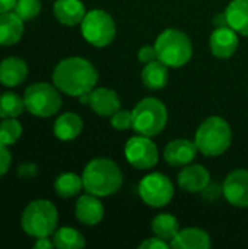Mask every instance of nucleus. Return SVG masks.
<instances>
[{
	"instance_id": "1",
	"label": "nucleus",
	"mask_w": 248,
	"mask_h": 249,
	"mask_svg": "<svg viewBox=\"0 0 248 249\" xmlns=\"http://www.w3.org/2000/svg\"><path fill=\"white\" fill-rule=\"evenodd\" d=\"M54 86L70 96H80L95 89L98 71L82 57H69L61 60L53 70Z\"/></svg>"
},
{
	"instance_id": "2",
	"label": "nucleus",
	"mask_w": 248,
	"mask_h": 249,
	"mask_svg": "<svg viewBox=\"0 0 248 249\" xmlns=\"http://www.w3.org/2000/svg\"><path fill=\"white\" fill-rule=\"evenodd\" d=\"M82 181L86 193L96 197H108L120 190L123 174L111 159L95 158L85 166Z\"/></svg>"
},
{
	"instance_id": "3",
	"label": "nucleus",
	"mask_w": 248,
	"mask_h": 249,
	"mask_svg": "<svg viewBox=\"0 0 248 249\" xmlns=\"http://www.w3.org/2000/svg\"><path fill=\"white\" fill-rule=\"evenodd\" d=\"M57 222L58 213L56 206L50 200L44 198L31 201L25 207L20 219L23 232L35 239L50 238L51 235H54L57 229Z\"/></svg>"
},
{
	"instance_id": "4",
	"label": "nucleus",
	"mask_w": 248,
	"mask_h": 249,
	"mask_svg": "<svg viewBox=\"0 0 248 249\" xmlns=\"http://www.w3.org/2000/svg\"><path fill=\"white\" fill-rule=\"evenodd\" d=\"M232 133L229 124L221 117H209L196 131L194 143L199 152L208 158H215L228 150Z\"/></svg>"
},
{
	"instance_id": "5",
	"label": "nucleus",
	"mask_w": 248,
	"mask_h": 249,
	"mask_svg": "<svg viewBox=\"0 0 248 249\" xmlns=\"http://www.w3.org/2000/svg\"><path fill=\"white\" fill-rule=\"evenodd\" d=\"M158 60L168 67H183L193 55V45L187 34L180 29L170 28L159 34L155 41Z\"/></svg>"
},
{
	"instance_id": "6",
	"label": "nucleus",
	"mask_w": 248,
	"mask_h": 249,
	"mask_svg": "<svg viewBox=\"0 0 248 249\" xmlns=\"http://www.w3.org/2000/svg\"><path fill=\"white\" fill-rule=\"evenodd\" d=\"M133 130L142 136H158L167 125V107L156 98H143L132 111Z\"/></svg>"
},
{
	"instance_id": "7",
	"label": "nucleus",
	"mask_w": 248,
	"mask_h": 249,
	"mask_svg": "<svg viewBox=\"0 0 248 249\" xmlns=\"http://www.w3.org/2000/svg\"><path fill=\"white\" fill-rule=\"evenodd\" d=\"M25 109L35 117H51L61 108V96L54 85L38 82L26 88L23 93Z\"/></svg>"
},
{
	"instance_id": "8",
	"label": "nucleus",
	"mask_w": 248,
	"mask_h": 249,
	"mask_svg": "<svg viewBox=\"0 0 248 249\" xmlns=\"http://www.w3.org/2000/svg\"><path fill=\"white\" fill-rule=\"evenodd\" d=\"M80 31L83 38L94 47H107L115 36V23L110 13L95 9L86 12L80 22Z\"/></svg>"
},
{
	"instance_id": "9",
	"label": "nucleus",
	"mask_w": 248,
	"mask_h": 249,
	"mask_svg": "<svg viewBox=\"0 0 248 249\" xmlns=\"http://www.w3.org/2000/svg\"><path fill=\"white\" fill-rule=\"evenodd\" d=\"M139 196L148 206L159 209L170 204L172 200L174 185L167 175L161 172H152L140 181Z\"/></svg>"
},
{
	"instance_id": "10",
	"label": "nucleus",
	"mask_w": 248,
	"mask_h": 249,
	"mask_svg": "<svg viewBox=\"0 0 248 249\" xmlns=\"http://www.w3.org/2000/svg\"><path fill=\"white\" fill-rule=\"evenodd\" d=\"M127 162L136 169H151L158 163V149L148 136H133L127 140L124 147Z\"/></svg>"
},
{
	"instance_id": "11",
	"label": "nucleus",
	"mask_w": 248,
	"mask_h": 249,
	"mask_svg": "<svg viewBox=\"0 0 248 249\" xmlns=\"http://www.w3.org/2000/svg\"><path fill=\"white\" fill-rule=\"evenodd\" d=\"M224 196L235 207H248V171L235 169L224 181Z\"/></svg>"
},
{
	"instance_id": "12",
	"label": "nucleus",
	"mask_w": 248,
	"mask_h": 249,
	"mask_svg": "<svg viewBox=\"0 0 248 249\" xmlns=\"http://www.w3.org/2000/svg\"><path fill=\"white\" fill-rule=\"evenodd\" d=\"M197 152H199V149L194 142H190L186 139H177V140L170 142L165 146L164 159L171 166H175V168L186 166L194 160Z\"/></svg>"
},
{
	"instance_id": "13",
	"label": "nucleus",
	"mask_w": 248,
	"mask_h": 249,
	"mask_svg": "<svg viewBox=\"0 0 248 249\" xmlns=\"http://www.w3.org/2000/svg\"><path fill=\"white\" fill-rule=\"evenodd\" d=\"M210 51L218 58L231 57L238 48V35L231 26H219L215 28L209 38Z\"/></svg>"
},
{
	"instance_id": "14",
	"label": "nucleus",
	"mask_w": 248,
	"mask_h": 249,
	"mask_svg": "<svg viewBox=\"0 0 248 249\" xmlns=\"http://www.w3.org/2000/svg\"><path fill=\"white\" fill-rule=\"evenodd\" d=\"M75 214L80 223H83L86 226H95L104 217V206L98 200L96 196H92L88 193V194L79 197V200L76 201Z\"/></svg>"
},
{
	"instance_id": "15",
	"label": "nucleus",
	"mask_w": 248,
	"mask_h": 249,
	"mask_svg": "<svg viewBox=\"0 0 248 249\" xmlns=\"http://www.w3.org/2000/svg\"><path fill=\"white\" fill-rule=\"evenodd\" d=\"M89 107L101 117H111L120 109L118 95L113 89L95 88L89 93Z\"/></svg>"
},
{
	"instance_id": "16",
	"label": "nucleus",
	"mask_w": 248,
	"mask_h": 249,
	"mask_svg": "<svg viewBox=\"0 0 248 249\" xmlns=\"http://www.w3.org/2000/svg\"><path fill=\"white\" fill-rule=\"evenodd\" d=\"M209 182L210 174L202 165H186L178 174V185L189 193H200Z\"/></svg>"
},
{
	"instance_id": "17",
	"label": "nucleus",
	"mask_w": 248,
	"mask_h": 249,
	"mask_svg": "<svg viewBox=\"0 0 248 249\" xmlns=\"http://www.w3.org/2000/svg\"><path fill=\"white\" fill-rule=\"evenodd\" d=\"M28 66L19 57H6L0 61V83L7 88H16L25 82Z\"/></svg>"
},
{
	"instance_id": "18",
	"label": "nucleus",
	"mask_w": 248,
	"mask_h": 249,
	"mask_svg": "<svg viewBox=\"0 0 248 249\" xmlns=\"http://www.w3.org/2000/svg\"><path fill=\"white\" fill-rule=\"evenodd\" d=\"M23 19L13 10L0 13V45L10 47L20 41L23 34Z\"/></svg>"
},
{
	"instance_id": "19",
	"label": "nucleus",
	"mask_w": 248,
	"mask_h": 249,
	"mask_svg": "<svg viewBox=\"0 0 248 249\" xmlns=\"http://www.w3.org/2000/svg\"><path fill=\"white\" fill-rule=\"evenodd\" d=\"M56 19L67 26L80 23L86 15L85 4L80 0H57L53 7Z\"/></svg>"
},
{
	"instance_id": "20",
	"label": "nucleus",
	"mask_w": 248,
	"mask_h": 249,
	"mask_svg": "<svg viewBox=\"0 0 248 249\" xmlns=\"http://www.w3.org/2000/svg\"><path fill=\"white\" fill-rule=\"evenodd\" d=\"M170 245L174 249H208L210 248V238L202 229L187 228L180 231Z\"/></svg>"
},
{
	"instance_id": "21",
	"label": "nucleus",
	"mask_w": 248,
	"mask_h": 249,
	"mask_svg": "<svg viewBox=\"0 0 248 249\" xmlns=\"http://www.w3.org/2000/svg\"><path fill=\"white\" fill-rule=\"evenodd\" d=\"M82 128H83V121L77 114L64 112L56 120L53 131L58 140L70 142L75 140L82 133Z\"/></svg>"
},
{
	"instance_id": "22",
	"label": "nucleus",
	"mask_w": 248,
	"mask_h": 249,
	"mask_svg": "<svg viewBox=\"0 0 248 249\" xmlns=\"http://www.w3.org/2000/svg\"><path fill=\"white\" fill-rule=\"evenodd\" d=\"M228 26H231L237 34L248 36V0H232L227 10Z\"/></svg>"
},
{
	"instance_id": "23",
	"label": "nucleus",
	"mask_w": 248,
	"mask_h": 249,
	"mask_svg": "<svg viewBox=\"0 0 248 249\" xmlns=\"http://www.w3.org/2000/svg\"><path fill=\"white\" fill-rule=\"evenodd\" d=\"M142 82L151 90H159L167 86L168 82V66L161 60H153L142 70Z\"/></svg>"
},
{
	"instance_id": "24",
	"label": "nucleus",
	"mask_w": 248,
	"mask_h": 249,
	"mask_svg": "<svg viewBox=\"0 0 248 249\" xmlns=\"http://www.w3.org/2000/svg\"><path fill=\"white\" fill-rule=\"evenodd\" d=\"M82 188H83L82 177L73 172H64L58 175L54 181V190L63 198H70L77 196L82 191Z\"/></svg>"
},
{
	"instance_id": "25",
	"label": "nucleus",
	"mask_w": 248,
	"mask_h": 249,
	"mask_svg": "<svg viewBox=\"0 0 248 249\" xmlns=\"http://www.w3.org/2000/svg\"><path fill=\"white\" fill-rule=\"evenodd\" d=\"M152 232L155 236L164 241H172L174 236L180 232L178 220L168 213H161L152 220Z\"/></svg>"
},
{
	"instance_id": "26",
	"label": "nucleus",
	"mask_w": 248,
	"mask_h": 249,
	"mask_svg": "<svg viewBox=\"0 0 248 249\" xmlns=\"http://www.w3.org/2000/svg\"><path fill=\"white\" fill-rule=\"evenodd\" d=\"M54 245L58 249H80L85 247L83 235L73 228H60L54 232Z\"/></svg>"
},
{
	"instance_id": "27",
	"label": "nucleus",
	"mask_w": 248,
	"mask_h": 249,
	"mask_svg": "<svg viewBox=\"0 0 248 249\" xmlns=\"http://www.w3.org/2000/svg\"><path fill=\"white\" fill-rule=\"evenodd\" d=\"M23 111V96H19L15 92H4L0 95V118H16Z\"/></svg>"
},
{
	"instance_id": "28",
	"label": "nucleus",
	"mask_w": 248,
	"mask_h": 249,
	"mask_svg": "<svg viewBox=\"0 0 248 249\" xmlns=\"http://www.w3.org/2000/svg\"><path fill=\"white\" fill-rule=\"evenodd\" d=\"M22 136V125L16 118H3L0 123V143L15 144Z\"/></svg>"
},
{
	"instance_id": "29",
	"label": "nucleus",
	"mask_w": 248,
	"mask_h": 249,
	"mask_svg": "<svg viewBox=\"0 0 248 249\" xmlns=\"http://www.w3.org/2000/svg\"><path fill=\"white\" fill-rule=\"evenodd\" d=\"M13 12L19 15L23 20L35 19L41 12V1L39 0H18Z\"/></svg>"
},
{
	"instance_id": "30",
	"label": "nucleus",
	"mask_w": 248,
	"mask_h": 249,
	"mask_svg": "<svg viewBox=\"0 0 248 249\" xmlns=\"http://www.w3.org/2000/svg\"><path fill=\"white\" fill-rule=\"evenodd\" d=\"M132 124H133V117L130 111L118 109L115 114L111 115V125L115 130H127L132 127Z\"/></svg>"
},
{
	"instance_id": "31",
	"label": "nucleus",
	"mask_w": 248,
	"mask_h": 249,
	"mask_svg": "<svg viewBox=\"0 0 248 249\" xmlns=\"http://www.w3.org/2000/svg\"><path fill=\"white\" fill-rule=\"evenodd\" d=\"M202 197L209 201V203H213L216 200H219L221 196H224V185L218 184V182H209L202 191H200Z\"/></svg>"
},
{
	"instance_id": "32",
	"label": "nucleus",
	"mask_w": 248,
	"mask_h": 249,
	"mask_svg": "<svg viewBox=\"0 0 248 249\" xmlns=\"http://www.w3.org/2000/svg\"><path fill=\"white\" fill-rule=\"evenodd\" d=\"M137 58L140 63L143 64H148L153 60H158V55H156V50H155V45H145L142 47L139 51H137Z\"/></svg>"
},
{
	"instance_id": "33",
	"label": "nucleus",
	"mask_w": 248,
	"mask_h": 249,
	"mask_svg": "<svg viewBox=\"0 0 248 249\" xmlns=\"http://www.w3.org/2000/svg\"><path fill=\"white\" fill-rule=\"evenodd\" d=\"M10 163H12V155L7 150V146L0 143V178L9 171Z\"/></svg>"
},
{
	"instance_id": "34",
	"label": "nucleus",
	"mask_w": 248,
	"mask_h": 249,
	"mask_svg": "<svg viewBox=\"0 0 248 249\" xmlns=\"http://www.w3.org/2000/svg\"><path fill=\"white\" fill-rule=\"evenodd\" d=\"M38 174V168L35 163H22L19 168H18V175L22 178V179H31V178H35Z\"/></svg>"
},
{
	"instance_id": "35",
	"label": "nucleus",
	"mask_w": 248,
	"mask_h": 249,
	"mask_svg": "<svg viewBox=\"0 0 248 249\" xmlns=\"http://www.w3.org/2000/svg\"><path fill=\"white\" fill-rule=\"evenodd\" d=\"M139 248L140 249H167V248H171V245L170 244H167V241H164V239H161V238H149V239H146L145 242H142L140 245H139Z\"/></svg>"
},
{
	"instance_id": "36",
	"label": "nucleus",
	"mask_w": 248,
	"mask_h": 249,
	"mask_svg": "<svg viewBox=\"0 0 248 249\" xmlns=\"http://www.w3.org/2000/svg\"><path fill=\"white\" fill-rule=\"evenodd\" d=\"M56 247L54 245V241H50V238H38L34 248L35 249H50Z\"/></svg>"
},
{
	"instance_id": "37",
	"label": "nucleus",
	"mask_w": 248,
	"mask_h": 249,
	"mask_svg": "<svg viewBox=\"0 0 248 249\" xmlns=\"http://www.w3.org/2000/svg\"><path fill=\"white\" fill-rule=\"evenodd\" d=\"M18 0H0V13H6L15 9Z\"/></svg>"
},
{
	"instance_id": "38",
	"label": "nucleus",
	"mask_w": 248,
	"mask_h": 249,
	"mask_svg": "<svg viewBox=\"0 0 248 249\" xmlns=\"http://www.w3.org/2000/svg\"><path fill=\"white\" fill-rule=\"evenodd\" d=\"M212 23L215 25V28H219V26H227V25H228V20H227V15H225V12H224V13H218V15L213 18Z\"/></svg>"
},
{
	"instance_id": "39",
	"label": "nucleus",
	"mask_w": 248,
	"mask_h": 249,
	"mask_svg": "<svg viewBox=\"0 0 248 249\" xmlns=\"http://www.w3.org/2000/svg\"><path fill=\"white\" fill-rule=\"evenodd\" d=\"M89 93H91V92H88V93H82L80 96H77V98H79V102H80V104H83V105H89V98H91V96H89Z\"/></svg>"
}]
</instances>
